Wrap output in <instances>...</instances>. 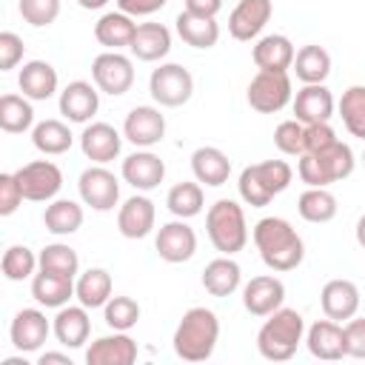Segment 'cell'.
I'll use <instances>...</instances> for the list:
<instances>
[{
	"mask_svg": "<svg viewBox=\"0 0 365 365\" xmlns=\"http://www.w3.org/2000/svg\"><path fill=\"white\" fill-rule=\"evenodd\" d=\"M23 197L31 202H51L63 188V171L51 160H34L14 171Z\"/></svg>",
	"mask_w": 365,
	"mask_h": 365,
	"instance_id": "cell-8",
	"label": "cell"
},
{
	"mask_svg": "<svg viewBox=\"0 0 365 365\" xmlns=\"http://www.w3.org/2000/svg\"><path fill=\"white\" fill-rule=\"evenodd\" d=\"M31 297L43 308H63L74 297V279L51 271H40L31 277Z\"/></svg>",
	"mask_w": 365,
	"mask_h": 365,
	"instance_id": "cell-31",
	"label": "cell"
},
{
	"mask_svg": "<svg viewBox=\"0 0 365 365\" xmlns=\"http://www.w3.org/2000/svg\"><path fill=\"white\" fill-rule=\"evenodd\" d=\"M51 334L66 348H83L91 334V319L86 305H63L57 308V317L51 322Z\"/></svg>",
	"mask_w": 365,
	"mask_h": 365,
	"instance_id": "cell-23",
	"label": "cell"
},
{
	"mask_svg": "<svg viewBox=\"0 0 365 365\" xmlns=\"http://www.w3.org/2000/svg\"><path fill=\"white\" fill-rule=\"evenodd\" d=\"M297 174L299 180L308 185V188H328L331 182H339L345 177L354 174V151L348 143L336 140L334 145L322 148V151H314V154H302L297 157Z\"/></svg>",
	"mask_w": 365,
	"mask_h": 365,
	"instance_id": "cell-4",
	"label": "cell"
},
{
	"mask_svg": "<svg viewBox=\"0 0 365 365\" xmlns=\"http://www.w3.org/2000/svg\"><path fill=\"white\" fill-rule=\"evenodd\" d=\"M48 334H51V322L46 319V314L40 308H23V311H17L14 319H11V328H9L11 345L20 354L40 351L43 342L48 339Z\"/></svg>",
	"mask_w": 365,
	"mask_h": 365,
	"instance_id": "cell-14",
	"label": "cell"
},
{
	"mask_svg": "<svg viewBox=\"0 0 365 365\" xmlns=\"http://www.w3.org/2000/svg\"><path fill=\"white\" fill-rule=\"evenodd\" d=\"M168 0H117V9L131 14V17H148L154 11H160Z\"/></svg>",
	"mask_w": 365,
	"mask_h": 365,
	"instance_id": "cell-52",
	"label": "cell"
},
{
	"mask_svg": "<svg viewBox=\"0 0 365 365\" xmlns=\"http://www.w3.org/2000/svg\"><path fill=\"white\" fill-rule=\"evenodd\" d=\"M154 248L160 254V259L177 265V262H188L197 251V234L194 228L185 222V220H171L165 225H160L157 231V240H154Z\"/></svg>",
	"mask_w": 365,
	"mask_h": 365,
	"instance_id": "cell-11",
	"label": "cell"
},
{
	"mask_svg": "<svg viewBox=\"0 0 365 365\" xmlns=\"http://www.w3.org/2000/svg\"><path fill=\"white\" fill-rule=\"evenodd\" d=\"M305 336V319L297 308H277L268 314L257 334V351L268 362H285L297 354L299 342Z\"/></svg>",
	"mask_w": 365,
	"mask_h": 365,
	"instance_id": "cell-3",
	"label": "cell"
},
{
	"mask_svg": "<svg viewBox=\"0 0 365 365\" xmlns=\"http://www.w3.org/2000/svg\"><path fill=\"white\" fill-rule=\"evenodd\" d=\"M83 205L74 200H51L43 211V225L46 231L57 234V237H68L83 225Z\"/></svg>",
	"mask_w": 365,
	"mask_h": 365,
	"instance_id": "cell-36",
	"label": "cell"
},
{
	"mask_svg": "<svg viewBox=\"0 0 365 365\" xmlns=\"http://www.w3.org/2000/svg\"><path fill=\"white\" fill-rule=\"evenodd\" d=\"M40 271H51L60 277H77L80 274V257L66 242H51L40 251Z\"/></svg>",
	"mask_w": 365,
	"mask_h": 365,
	"instance_id": "cell-41",
	"label": "cell"
},
{
	"mask_svg": "<svg viewBox=\"0 0 365 365\" xmlns=\"http://www.w3.org/2000/svg\"><path fill=\"white\" fill-rule=\"evenodd\" d=\"M123 180L131 185V188H137V191H151V188H157L160 182H163V177H165V163L154 154V151H148V148H143V151H134V154H128L125 160H123Z\"/></svg>",
	"mask_w": 365,
	"mask_h": 365,
	"instance_id": "cell-19",
	"label": "cell"
},
{
	"mask_svg": "<svg viewBox=\"0 0 365 365\" xmlns=\"http://www.w3.org/2000/svg\"><path fill=\"white\" fill-rule=\"evenodd\" d=\"M285 302V285L274 274L251 277L242 288V305L251 317H268Z\"/></svg>",
	"mask_w": 365,
	"mask_h": 365,
	"instance_id": "cell-13",
	"label": "cell"
},
{
	"mask_svg": "<svg viewBox=\"0 0 365 365\" xmlns=\"http://www.w3.org/2000/svg\"><path fill=\"white\" fill-rule=\"evenodd\" d=\"M174 23H177L180 40L194 46V48H211L220 40V26H217L214 17H200V14H191V11L182 9Z\"/></svg>",
	"mask_w": 365,
	"mask_h": 365,
	"instance_id": "cell-33",
	"label": "cell"
},
{
	"mask_svg": "<svg viewBox=\"0 0 365 365\" xmlns=\"http://www.w3.org/2000/svg\"><path fill=\"white\" fill-rule=\"evenodd\" d=\"M294 74L299 83H325L328 74H331V54L317 46V43H308L297 51L294 57Z\"/></svg>",
	"mask_w": 365,
	"mask_h": 365,
	"instance_id": "cell-34",
	"label": "cell"
},
{
	"mask_svg": "<svg viewBox=\"0 0 365 365\" xmlns=\"http://www.w3.org/2000/svg\"><path fill=\"white\" fill-rule=\"evenodd\" d=\"M342 336H345V356L365 359V317H351L342 325Z\"/></svg>",
	"mask_w": 365,
	"mask_h": 365,
	"instance_id": "cell-48",
	"label": "cell"
},
{
	"mask_svg": "<svg viewBox=\"0 0 365 365\" xmlns=\"http://www.w3.org/2000/svg\"><path fill=\"white\" fill-rule=\"evenodd\" d=\"M240 197L245 200V205H251V208H262V205H268L274 197L262 188V182L257 180V174H254V168L251 165H245L242 171H240Z\"/></svg>",
	"mask_w": 365,
	"mask_h": 365,
	"instance_id": "cell-47",
	"label": "cell"
},
{
	"mask_svg": "<svg viewBox=\"0 0 365 365\" xmlns=\"http://www.w3.org/2000/svg\"><path fill=\"white\" fill-rule=\"evenodd\" d=\"M23 37L14 31H0V71H11L23 60Z\"/></svg>",
	"mask_w": 365,
	"mask_h": 365,
	"instance_id": "cell-50",
	"label": "cell"
},
{
	"mask_svg": "<svg viewBox=\"0 0 365 365\" xmlns=\"http://www.w3.org/2000/svg\"><path fill=\"white\" fill-rule=\"evenodd\" d=\"M123 137L137 148H151L165 137V117L154 106H134L125 114Z\"/></svg>",
	"mask_w": 365,
	"mask_h": 365,
	"instance_id": "cell-12",
	"label": "cell"
},
{
	"mask_svg": "<svg viewBox=\"0 0 365 365\" xmlns=\"http://www.w3.org/2000/svg\"><path fill=\"white\" fill-rule=\"evenodd\" d=\"M271 14H274L271 0H240L228 14V31L234 40L248 43V40L259 37V31L271 20Z\"/></svg>",
	"mask_w": 365,
	"mask_h": 365,
	"instance_id": "cell-15",
	"label": "cell"
},
{
	"mask_svg": "<svg viewBox=\"0 0 365 365\" xmlns=\"http://www.w3.org/2000/svg\"><path fill=\"white\" fill-rule=\"evenodd\" d=\"M305 345L311 351V356L325 359V362H336L345 356V336H342V322L336 319H317L308 331H305Z\"/></svg>",
	"mask_w": 365,
	"mask_h": 365,
	"instance_id": "cell-22",
	"label": "cell"
},
{
	"mask_svg": "<svg viewBox=\"0 0 365 365\" xmlns=\"http://www.w3.org/2000/svg\"><path fill=\"white\" fill-rule=\"evenodd\" d=\"M274 143L282 154L288 157H302L305 154V123H299L297 117L294 120H285L277 125L274 131Z\"/></svg>",
	"mask_w": 365,
	"mask_h": 365,
	"instance_id": "cell-45",
	"label": "cell"
},
{
	"mask_svg": "<svg viewBox=\"0 0 365 365\" xmlns=\"http://www.w3.org/2000/svg\"><path fill=\"white\" fill-rule=\"evenodd\" d=\"M77 3H80L83 9H88V11H91V9H103L108 0H77Z\"/></svg>",
	"mask_w": 365,
	"mask_h": 365,
	"instance_id": "cell-56",
	"label": "cell"
},
{
	"mask_svg": "<svg viewBox=\"0 0 365 365\" xmlns=\"http://www.w3.org/2000/svg\"><path fill=\"white\" fill-rule=\"evenodd\" d=\"M251 57H254V66L259 71H288L294 66L297 51L285 34H265L254 43Z\"/></svg>",
	"mask_w": 365,
	"mask_h": 365,
	"instance_id": "cell-25",
	"label": "cell"
},
{
	"mask_svg": "<svg viewBox=\"0 0 365 365\" xmlns=\"http://www.w3.org/2000/svg\"><path fill=\"white\" fill-rule=\"evenodd\" d=\"M86 362L88 365H131L137 362V342L125 331H114L88 345Z\"/></svg>",
	"mask_w": 365,
	"mask_h": 365,
	"instance_id": "cell-21",
	"label": "cell"
},
{
	"mask_svg": "<svg viewBox=\"0 0 365 365\" xmlns=\"http://www.w3.org/2000/svg\"><path fill=\"white\" fill-rule=\"evenodd\" d=\"M111 291H114V282H111V274L106 268H88L77 277L74 282V297L80 305L86 308H103L108 299H111Z\"/></svg>",
	"mask_w": 365,
	"mask_h": 365,
	"instance_id": "cell-32",
	"label": "cell"
},
{
	"mask_svg": "<svg viewBox=\"0 0 365 365\" xmlns=\"http://www.w3.org/2000/svg\"><path fill=\"white\" fill-rule=\"evenodd\" d=\"M131 54L143 63H157L171 51V31L163 23H140L131 40Z\"/></svg>",
	"mask_w": 365,
	"mask_h": 365,
	"instance_id": "cell-27",
	"label": "cell"
},
{
	"mask_svg": "<svg viewBox=\"0 0 365 365\" xmlns=\"http://www.w3.org/2000/svg\"><path fill=\"white\" fill-rule=\"evenodd\" d=\"M191 171L197 177V182H205L211 188L225 185L231 177V160L225 151L214 148V145H200L191 154Z\"/></svg>",
	"mask_w": 365,
	"mask_h": 365,
	"instance_id": "cell-28",
	"label": "cell"
},
{
	"mask_svg": "<svg viewBox=\"0 0 365 365\" xmlns=\"http://www.w3.org/2000/svg\"><path fill=\"white\" fill-rule=\"evenodd\" d=\"M294 114L299 123H328L334 117V94L328 91L325 83H302L297 97L291 100Z\"/></svg>",
	"mask_w": 365,
	"mask_h": 365,
	"instance_id": "cell-17",
	"label": "cell"
},
{
	"mask_svg": "<svg viewBox=\"0 0 365 365\" xmlns=\"http://www.w3.org/2000/svg\"><path fill=\"white\" fill-rule=\"evenodd\" d=\"M40 365H48V362H60V365H71V356L68 354H57V351H46V354H40V359H37Z\"/></svg>",
	"mask_w": 365,
	"mask_h": 365,
	"instance_id": "cell-54",
	"label": "cell"
},
{
	"mask_svg": "<svg viewBox=\"0 0 365 365\" xmlns=\"http://www.w3.org/2000/svg\"><path fill=\"white\" fill-rule=\"evenodd\" d=\"M339 137L336 131L331 128V123H311L305 125V154H314V151H322L328 145H334Z\"/></svg>",
	"mask_w": 365,
	"mask_h": 365,
	"instance_id": "cell-51",
	"label": "cell"
},
{
	"mask_svg": "<svg viewBox=\"0 0 365 365\" xmlns=\"http://www.w3.org/2000/svg\"><path fill=\"white\" fill-rule=\"evenodd\" d=\"M356 242L365 248V214L356 220Z\"/></svg>",
	"mask_w": 365,
	"mask_h": 365,
	"instance_id": "cell-55",
	"label": "cell"
},
{
	"mask_svg": "<svg viewBox=\"0 0 365 365\" xmlns=\"http://www.w3.org/2000/svg\"><path fill=\"white\" fill-rule=\"evenodd\" d=\"M248 106L259 114H277L282 111L291 100V77L288 71H257L254 80L248 83Z\"/></svg>",
	"mask_w": 365,
	"mask_h": 365,
	"instance_id": "cell-7",
	"label": "cell"
},
{
	"mask_svg": "<svg viewBox=\"0 0 365 365\" xmlns=\"http://www.w3.org/2000/svg\"><path fill=\"white\" fill-rule=\"evenodd\" d=\"M157 222V208L145 194H134L128 197L120 211H117V228L125 240H143L154 231Z\"/></svg>",
	"mask_w": 365,
	"mask_h": 365,
	"instance_id": "cell-16",
	"label": "cell"
},
{
	"mask_svg": "<svg viewBox=\"0 0 365 365\" xmlns=\"http://www.w3.org/2000/svg\"><path fill=\"white\" fill-rule=\"evenodd\" d=\"M362 163H365V151H362Z\"/></svg>",
	"mask_w": 365,
	"mask_h": 365,
	"instance_id": "cell-58",
	"label": "cell"
},
{
	"mask_svg": "<svg viewBox=\"0 0 365 365\" xmlns=\"http://www.w3.org/2000/svg\"><path fill=\"white\" fill-rule=\"evenodd\" d=\"M0 268L9 282H23V279L34 277V271L40 268V257H34V251L26 245H9Z\"/></svg>",
	"mask_w": 365,
	"mask_h": 365,
	"instance_id": "cell-42",
	"label": "cell"
},
{
	"mask_svg": "<svg viewBox=\"0 0 365 365\" xmlns=\"http://www.w3.org/2000/svg\"><path fill=\"white\" fill-rule=\"evenodd\" d=\"M251 168H254L257 180L262 182V188L271 197L282 194L291 185V180H294V171H291V165L285 160H262V163H254Z\"/></svg>",
	"mask_w": 365,
	"mask_h": 365,
	"instance_id": "cell-43",
	"label": "cell"
},
{
	"mask_svg": "<svg viewBox=\"0 0 365 365\" xmlns=\"http://www.w3.org/2000/svg\"><path fill=\"white\" fill-rule=\"evenodd\" d=\"M205 231H208L211 245L220 254L231 257L242 251L248 242V222H245L242 205L234 200H217L205 214Z\"/></svg>",
	"mask_w": 365,
	"mask_h": 365,
	"instance_id": "cell-5",
	"label": "cell"
},
{
	"mask_svg": "<svg viewBox=\"0 0 365 365\" xmlns=\"http://www.w3.org/2000/svg\"><path fill=\"white\" fill-rule=\"evenodd\" d=\"M91 80L94 86L103 91V94H111V97H120L131 88L134 83V63L120 54V51H103L94 57L91 63Z\"/></svg>",
	"mask_w": 365,
	"mask_h": 365,
	"instance_id": "cell-9",
	"label": "cell"
},
{
	"mask_svg": "<svg viewBox=\"0 0 365 365\" xmlns=\"http://www.w3.org/2000/svg\"><path fill=\"white\" fill-rule=\"evenodd\" d=\"M297 211L305 222H331L336 217V197L328 188H308L299 194Z\"/></svg>",
	"mask_w": 365,
	"mask_h": 365,
	"instance_id": "cell-39",
	"label": "cell"
},
{
	"mask_svg": "<svg viewBox=\"0 0 365 365\" xmlns=\"http://www.w3.org/2000/svg\"><path fill=\"white\" fill-rule=\"evenodd\" d=\"M134 31H137V23L131 14L125 11H106L97 23H94V37L100 46H106L108 51H120V48H128L131 40H134Z\"/></svg>",
	"mask_w": 365,
	"mask_h": 365,
	"instance_id": "cell-26",
	"label": "cell"
},
{
	"mask_svg": "<svg viewBox=\"0 0 365 365\" xmlns=\"http://www.w3.org/2000/svg\"><path fill=\"white\" fill-rule=\"evenodd\" d=\"M100 108V88L86 83V80H74L60 91V114L68 123H88Z\"/></svg>",
	"mask_w": 365,
	"mask_h": 365,
	"instance_id": "cell-18",
	"label": "cell"
},
{
	"mask_svg": "<svg viewBox=\"0 0 365 365\" xmlns=\"http://www.w3.org/2000/svg\"><path fill=\"white\" fill-rule=\"evenodd\" d=\"M251 237H254V245H257L262 262L271 271H277V274L294 271L305 259V242H302V237L282 217H262L254 225Z\"/></svg>",
	"mask_w": 365,
	"mask_h": 365,
	"instance_id": "cell-1",
	"label": "cell"
},
{
	"mask_svg": "<svg viewBox=\"0 0 365 365\" xmlns=\"http://www.w3.org/2000/svg\"><path fill=\"white\" fill-rule=\"evenodd\" d=\"M23 200L26 197H23V188H20L17 177L14 174H0V217L14 214Z\"/></svg>",
	"mask_w": 365,
	"mask_h": 365,
	"instance_id": "cell-49",
	"label": "cell"
},
{
	"mask_svg": "<svg viewBox=\"0 0 365 365\" xmlns=\"http://www.w3.org/2000/svg\"><path fill=\"white\" fill-rule=\"evenodd\" d=\"M339 117L351 137L365 140V86H351L342 91Z\"/></svg>",
	"mask_w": 365,
	"mask_h": 365,
	"instance_id": "cell-40",
	"label": "cell"
},
{
	"mask_svg": "<svg viewBox=\"0 0 365 365\" xmlns=\"http://www.w3.org/2000/svg\"><path fill=\"white\" fill-rule=\"evenodd\" d=\"M80 200L94 211H111L120 202V180L106 165H91L77 180Z\"/></svg>",
	"mask_w": 365,
	"mask_h": 365,
	"instance_id": "cell-10",
	"label": "cell"
},
{
	"mask_svg": "<svg viewBox=\"0 0 365 365\" xmlns=\"http://www.w3.org/2000/svg\"><path fill=\"white\" fill-rule=\"evenodd\" d=\"M202 202H205V197H202V185H200V182H188V180L171 185L168 194H165V205H168V211H171L174 217H180V220H191V217H197V214L202 211Z\"/></svg>",
	"mask_w": 365,
	"mask_h": 365,
	"instance_id": "cell-38",
	"label": "cell"
},
{
	"mask_svg": "<svg viewBox=\"0 0 365 365\" xmlns=\"http://www.w3.org/2000/svg\"><path fill=\"white\" fill-rule=\"evenodd\" d=\"M174 354L185 362H205L220 342V319L211 308L194 305L182 314L174 331Z\"/></svg>",
	"mask_w": 365,
	"mask_h": 365,
	"instance_id": "cell-2",
	"label": "cell"
},
{
	"mask_svg": "<svg viewBox=\"0 0 365 365\" xmlns=\"http://www.w3.org/2000/svg\"><path fill=\"white\" fill-rule=\"evenodd\" d=\"M148 91H151V100L157 106L177 108V106H185L191 100V94H194V77L180 63H163V66H157L151 71Z\"/></svg>",
	"mask_w": 365,
	"mask_h": 365,
	"instance_id": "cell-6",
	"label": "cell"
},
{
	"mask_svg": "<svg viewBox=\"0 0 365 365\" xmlns=\"http://www.w3.org/2000/svg\"><path fill=\"white\" fill-rule=\"evenodd\" d=\"M17 86L29 100H48L57 91V68L46 60H29L17 74Z\"/></svg>",
	"mask_w": 365,
	"mask_h": 365,
	"instance_id": "cell-29",
	"label": "cell"
},
{
	"mask_svg": "<svg viewBox=\"0 0 365 365\" xmlns=\"http://www.w3.org/2000/svg\"><path fill=\"white\" fill-rule=\"evenodd\" d=\"M31 143L40 154H48V157H57V154H66L74 143V134L71 128L63 123V120H43L31 128Z\"/></svg>",
	"mask_w": 365,
	"mask_h": 365,
	"instance_id": "cell-35",
	"label": "cell"
},
{
	"mask_svg": "<svg viewBox=\"0 0 365 365\" xmlns=\"http://www.w3.org/2000/svg\"><path fill=\"white\" fill-rule=\"evenodd\" d=\"M242 282V268L228 257H217L205 265L202 271V288L211 294V297H231Z\"/></svg>",
	"mask_w": 365,
	"mask_h": 365,
	"instance_id": "cell-30",
	"label": "cell"
},
{
	"mask_svg": "<svg viewBox=\"0 0 365 365\" xmlns=\"http://www.w3.org/2000/svg\"><path fill=\"white\" fill-rule=\"evenodd\" d=\"M222 9V0H185V11L200 17H217Z\"/></svg>",
	"mask_w": 365,
	"mask_h": 365,
	"instance_id": "cell-53",
	"label": "cell"
},
{
	"mask_svg": "<svg viewBox=\"0 0 365 365\" xmlns=\"http://www.w3.org/2000/svg\"><path fill=\"white\" fill-rule=\"evenodd\" d=\"M3 365H26V362H23V359H17V356H11V359H6Z\"/></svg>",
	"mask_w": 365,
	"mask_h": 365,
	"instance_id": "cell-57",
	"label": "cell"
},
{
	"mask_svg": "<svg viewBox=\"0 0 365 365\" xmlns=\"http://www.w3.org/2000/svg\"><path fill=\"white\" fill-rule=\"evenodd\" d=\"M120 145H123V137H120V131H117L114 125H108V123H91V125H86L83 134H80V148H83V154H86L91 163H97V165L111 163V160L120 154Z\"/></svg>",
	"mask_w": 365,
	"mask_h": 365,
	"instance_id": "cell-24",
	"label": "cell"
},
{
	"mask_svg": "<svg viewBox=\"0 0 365 365\" xmlns=\"http://www.w3.org/2000/svg\"><path fill=\"white\" fill-rule=\"evenodd\" d=\"M103 317L111 331H131L140 319V305L131 297H111L103 305Z\"/></svg>",
	"mask_w": 365,
	"mask_h": 365,
	"instance_id": "cell-44",
	"label": "cell"
},
{
	"mask_svg": "<svg viewBox=\"0 0 365 365\" xmlns=\"http://www.w3.org/2000/svg\"><path fill=\"white\" fill-rule=\"evenodd\" d=\"M17 9H20V17L34 29L51 26L60 17V0H20Z\"/></svg>",
	"mask_w": 365,
	"mask_h": 365,
	"instance_id": "cell-46",
	"label": "cell"
},
{
	"mask_svg": "<svg viewBox=\"0 0 365 365\" xmlns=\"http://www.w3.org/2000/svg\"><path fill=\"white\" fill-rule=\"evenodd\" d=\"M322 314L336 322H348L359 311V288L351 279H328L319 294Z\"/></svg>",
	"mask_w": 365,
	"mask_h": 365,
	"instance_id": "cell-20",
	"label": "cell"
},
{
	"mask_svg": "<svg viewBox=\"0 0 365 365\" xmlns=\"http://www.w3.org/2000/svg\"><path fill=\"white\" fill-rule=\"evenodd\" d=\"M0 128L6 134H23L34 128V108L26 94H3L0 97Z\"/></svg>",
	"mask_w": 365,
	"mask_h": 365,
	"instance_id": "cell-37",
	"label": "cell"
}]
</instances>
